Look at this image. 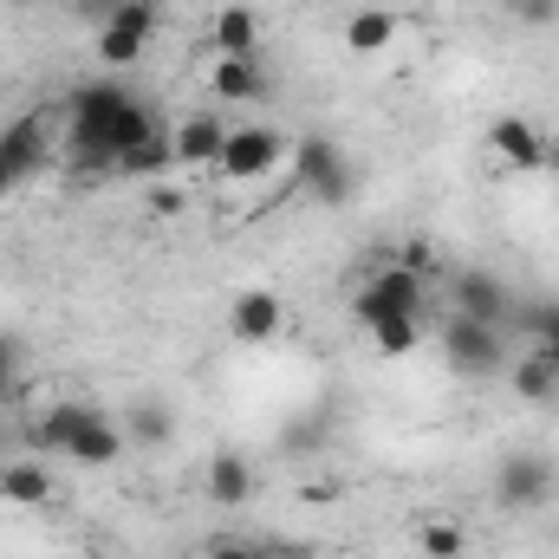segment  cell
Segmentation results:
<instances>
[{
    "label": "cell",
    "instance_id": "22",
    "mask_svg": "<svg viewBox=\"0 0 559 559\" xmlns=\"http://www.w3.org/2000/svg\"><path fill=\"white\" fill-rule=\"evenodd\" d=\"M163 169H176V150H169V131L118 156V176H163Z\"/></svg>",
    "mask_w": 559,
    "mask_h": 559
},
{
    "label": "cell",
    "instance_id": "20",
    "mask_svg": "<svg viewBox=\"0 0 559 559\" xmlns=\"http://www.w3.org/2000/svg\"><path fill=\"white\" fill-rule=\"evenodd\" d=\"M397 39V13L391 7H358L352 20H345V46L352 52H384Z\"/></svg>",
    "mask_w": 559,
    "mask_h": 559
},
{
    "label": "cell",
    "instance_id": "33",
    "mask_svg": "<svg viewBox=\"0 0 559 559\" xmlns=\"http://www.w3.org/2000/svg\"><path fill=\"white\" fill-rule=\"evenodd\" d=\"M111 7H124V0H92V13H98V20H105V13H111Z\"/></svg>",
    "mask_w": 559,
    "mask_h": 559
},
{
    "label": "cell",
    "instance_id": "10",
    "mask_svg": "<svg viewBox=\"0 0 559 559\" xmlns=\"http://www.w3.org/2000/svg\"><path fill=\"white\" fill-rule=\"evenodd\" d=\"M423 274L411 267H384V274L365 280V293H358V319H371V312H417L423 319Z\"/></svg>",
    "mask_w": 559,
    "mask_h": 559
},
{
    "label": "cell",
    "instance_id": "3",
    "mask_svg": "<svg viewBox=\"0 0 559 559\" xmlns=\"http://www.w3.org/2000/svg\"><path fill=\"white\" fill-rule=\"evenodd\" d=\"M554 495H559L554 455H540V449L501 455V468H495V508H508V514H540Z\"/></svg>",
    "mask_w": 559,
    "mask_h": 559
},
{
    "label": "cell",
    "instance_id": "28",
    "mask_svg": "<svg viewBox=\"0 0 559 559\" xmlns=\"http://www.w3.org/2000/svg\"><path fill=\"white\" fill-rule=\"evenodd\" d=\"M26 397V384H20V371H0V411H13Z\"/></svg>",
    "mask_w": 559,
    "mask_h": 559
},
{
    "label": "cell",
    "instance_id": "18",
    "mask_svg": "<svg viewBox=\"0 0 559 559\" xmlns=\"http://www.w3.org/2000/svg\"><path fill=\"white\" fill-rule=\"evenodd\" d=\"M365 332H371V345L384 352V358H411L423 338V319L417 312H371L365 319Z\"/></svg>",
    "mask_w": 559,
    "mask_h": 559
},
{
    "label": "cell",
    "instance_id": "27",
    "mask_svg": "<svg viewBox=\"0 0 559 559\" xmlns=\"http://www.w3.org/2000/svg\"><path fill=\"white\" fill-rule=\"evenodd\" d=\"M554 13H559V0H527V7H521L527 26H554Z\"/></svg>",
    "mask_w": 559,
    "mask_h": 559
},
{
    "label": "cell",
    "instance_id": "19",
    "mask_svg": "<svg viewBox=\"0 0 559 559\" xmlns=\"http://www.w3.org/2000/svg\"><path fill=\"white\" fill-rule=\"evenodd\" d=\"M508 384H514L521 404H547V397H559V365L547 352H527V358L508 371Z\"/></svg>",
    "mask_w": 559,
    "mask_h": 559
},
{
    "label": "cell",
    "instance_id": "15",
    "mask_svg": "<svg viewBox=\"0 0 559 559\" xmlns=\"http://www.w3.org/2000/svg\"><path fill=\"white\" fill-rule=\"evenodd\" d=\"M0 501H7V508H46V501H52V468L33 462V455H26V462H7V468H0Z\"/></svg>",
    "mask_w": 559,
    "mask_h": 559
},
{
    "label": "cell",
    "instance_id": "6",
    "mask_svg": "<svg viewBox=\"0 0 559 559\" xmlns=\"http://www.w3.org/2000/svg\"><path fill=\"white\" fill-rule=\"evenodd\" d=\"M293 182H299L312 202H345V195H352V163H345L338 143L306 138V143H293Z\"/></svg>",
    "mask_w": 559,
    "mask_h": 559
},
{
    "label": "cell",
    "instance_id": "16",
    "mask_svg": "<svg viewBox=\"0 0 559 559\" xmlns=\"http://www.w3.org/2000/svg\"><path fill=\"white\" fill-rule=\"evenodd\" d=\"M261 46V13L254 7H222L215 13V52L222 59H254Z\"/></svg>",
    "mask_w": 559,
    "mask_h": 559
},
{
    "label": "cell",
    "instance_id": "21",
    "mask_svg": "<svg viewBox=\"0 0 559 559\" xmlns=\"http://www.w3.org/2000/svg\"><path fill=\"white\" fill-rule=\"evenodd\" d=\"M143 46H150V39L124 33V26H98V66H105V72H131L143 59Z\"/></svg>",
    "mask_w": 559,
    "mask_h": 559
},
{
    "label": "cell",
    "instance_id": "26",
    "mask_svg": "<svg viewBox=\"0 0 559 559\" xmlns=\"http://www.w3.org/2000/svg\"><path fill=\"white\" fill-rule=\"evenodd\" d=\"M182 209H189V195H182L176 182H156V189H150V215H182Z\"/></svg>",
    "mask_w": 559,
    "mask_h": 559
},
{
    "label": "cell",
    "instance_id": "30",
    "mask_svg": "<svg viewBox=\"0 0 559 559\" xmlns=\"http://www.w3.org/2000/svg\"><path fill=\"white\" fill-rule=\"evenodd\" d=\"M0 371H20V345H13L7 332H0Z\"/></svg>",
    "mask_w": 559,
    "mask_h": 559
},
{
    "label": "cell",
    "instance_id": "12",
    "mask_svg": "<svg viewBox=\"0 0 559 559\" xmlns=\"http://www.w3.org/2000/svg\"><path fill=\"white\" fill-rule=\"evenodd\" d=\"M209 501H215V508L254 501V462H248L241 449H215V455H209Z\"/></svg>",
    "mask_w": 559,
    "mask_h": 559
},
{
    "label": "cell",
    "instance_id": "2",
    "mask_svg": "<svg viewBox=\"0 0 559 559\" xmlns=\"http://www.w3.org/2000/svg\"><path fill=\"white\" fill-rule=\"evenodd\" d=\"M124 105H131V85L124 79H92V85L72 92V105H66V131H72L66 163L72 169H85V176L111 169V131H118V111Z\"/></svg>",
    "mask_w": 559,
    "mask_h": 559
},
{
    "label": "cell",
    "instance_id": "29",
    "mask_svg": "<svg viewBox=\"0 0 559 559\" xmlns=\"http://www.w3.org/2000/svg\"><path fill=\"white\" fill-rule=\"evenodd\" d=\"M209 559H261V554H254V547H241V540H215Z\"/></svg>",
    "mask_w": 559,
    "mask_h": 559
},
{
    "label": "cell",
    "instance_id": "14",
    "mask_svg": "<svg viewBox=\"0 0 559 559\" xmlns=\"http://www.w3.org/2000/svg\"><path fill=\"white\" fill-rule=\"evenodd\" d=\"M209 85H215L222 105H261V98H267V72H261V59H215Z\"/></svg>",
    "mask_w": 559,
    "mask_h": 559
},
{
    "label": "cell",
    "instance_id": "36",
    "mask_svg": "<svg viewBox=\"0 0 559 559\" xmlns=\"http://www.w3.org/2000/svg\"><path fill=\"white\" fill-rule=\"evenodd\" d=\"M85 559H92V554H85Z\"/></svg>",
    "mask_w": 559,
    "mask_h": 559
},
{
    "label": "cell",
    "instance_id": "4",
    "mask_svg": "<svg viewBox=\"0 0 559 559\" xmlns=\"http://www.w3.org/2000/svg\"><path fill=\"white\" fill-rule=\"evenodd\" d=\"M286 156H293L286 131H274V124H241V131H228V143H222L215 176L222 182H261V176H274Z\"/></svg>",
    "mask_w": 559,
    "mask_h": 559
},
{
    "label": "cell",
    "instance_id": "5",
    "mask_svg": "<svg viewBox=\"0 0 559 559\" xmlns=\"http://www.w3.org/2000/svg\"><path fill=\"white\" fill-rule=\"evenodd\" d=\"M436 345H442V358H449L455 378H488V371H501V358H508L501 325H481V319H462V312L442 319Z\"/></svg>",
    "mask_w": 559,
    "mask_h": 559
},
{
    "label": "cell",
    "instance_id": "9",
    "mask_svg": "<svg viewBox=\"0 0 559 559\" xmlns=\"http://www.w3.org/2000/svg\"><path fill=\"white\" fill-rule=\"evenodd\" d=\"M280 325H286V306H280V293H267V286H248V293H235V306H228V338H235V345H267Z\"/></svg>",
    "mask_w": 559,
    "mask_h": 559
},
{
    "label": "cell",
    "instance_id": "32",
    "mask_svg": "<svg viewBox=\"0 0 559 559\" xmlns=\"http://www.w3.org/2000/svg\"><path fill=\"white\" fill-rule=\"evenodd\" d=\"M261 559H312L306 547H274V554H261Z\"/></svg>",
    "mask_w": 559,
    "mask_h": 559
},
{
    "label": "cell",
    "instance_id": "17",
    "mask_svg": "<svg viewBox=\"0 0 559 559\" xmlns=\"http://www.w3.org/2000/svg\"><path fill=\"white\" fill-rule=\"evenodd\" d=\"M169 436H176V411H169V404L138 397V404L124 411V442H131V449H163Z\"/></svg>",
    "mask_w": 559,
    "mask_h": 559
},
{
    "label": "cell",
    "instance_id": "1",
    "mask_svg": "<svg viewBox=\"0 0 559 559\" xmlns=\"http://www.w3.org/2000/svg\"><path fill=\"white\" fill-rule=\"evenodd\" d=\"M33 449H59V455H72L79 468H111V462H124V423L105 417V411H92V404H52L46 417H33Z\"/></svg>",
    "mask_w": 559,
    "mask_h": 559
},
{
    "label": "cell",
    "instance_id": "24",
    "mask_svg": "<svg viewBox=\"0 0 559 559\" xmlns=\"http://www.w3.org/2000/svg\"><path fill=\"white\" fill-rule=\"evenodd\" d=\"M462 547H468V534H462L455 521H429V527H423V554L429 559H455Z\"/></svg>",
    "mask_w": 559,
    "mask_h": 559
},
{
    "label": "cell",
    "instance_id": "31",
    "mask_svg": "<svg viewBox=\"0 0 559 559\" xmlns=\"http://www.w3.org/2000/svg\"><path fill=\"white\" fill-rule=\"evenodd\" d=\"M547 176L559 182V138H547Z\"/></svg>",
    "mask_w": 559,
    "mask_h": 559
},
{
    "label": "cell",
    "instance_id": "25",
    "mask_svg": "<svg viewBox=\"0 0 559 559\" xmlns=\"http://www.w3.org/2000/svg\"><path fill=\"white\" fill-rule=\"evenodd\" d=\"M534 352H547L559 365V306H540L534 312Z\"/></svg>",
    "mask_w": 559,
    "mask_h": 559
},
{
    "label": "cell",
    "instance_id": "11",
    "mask_svg": "<svg viewBox=\"0 0 559 559\" xmlns=\"http://www.w3.org/2000/svg\"><path fill=\"white\" fill-rule=\"evenodd\" d=\"M0 163L13 169V182H26V176L46 169V118H39V111H33V118H13V124L0 131Z\"/></svg>",
    "mask_w": 559,
    "mask_h": 559
},
{
    "label": "cell",
    "instance_id": "35",
    "mask_svg": "<svg viewBox=\"0 0 559 559\" xmlns=\"http://www.w3.org/2000/svg\"><path fill=\"white\" fill-rule=\"evenodd\" d=\"M495 7H508V13H521V7H527V0H495Z\"/></svg>",
    "mask_w": 559,
    "mask_h": 559
},
{
    "label": "cell",
    "instance_id": "8",
    "mask_svg": "<svg viewBox=\"0 0 559 559\" xmlns=\"http://www.w3.org/2000/svg\"><path fill=\"white\" fill-rule=\"evenodd\" d=\"M228 118L222 111H189L176 131H169V150H176V169H215L222 143H228Z\"/></svg>",
    "mask_w": 559,
    "mask_h": 559
},
{
    "label": "cell",
    "instance_id": "7",
    "mask_svg": "<svg viewBox=\"0 0 559 559\" xmlns=\"http://www.w3.org/2000/svg\"><path fill=\"white\" fill-rule=\"evenodd\" d=\"M488 150H495V163H501L508 176L547 169V131L527 124V118H495V124H488Z\"/></svg>",
    "mask_w": 559,
    "mask_h": 559
},
{
    "label": "cell",
    "instance_id": "23",
    "mask_svg": "<svg viewBox=\"0 0 559 559\" xmlns=\"http://www.w3.org/2000/svg\"><path fill=\"white\" fill-rule=\"evenodd\" d=\"M98 26H124V33H138V39H150L156 26H163V0H124V7H111Z\"/></svg>",
    "mask_w": 559,
    "mask_h": 559
},
{
    "label": "cell",
    "instance_id": "13",
    "mask_svg": "<svg viewBox=\"0 0 559 559\" xmlns=\"http://www.w3.org/2000/svg\"><path fill=\"white\" fill-rule=\"evenodd\" d=\"M455 312L462 319H481V325H508V286L495 274H462L455 280Z\"/></svg>",
    "mask_w": 559,
    "mask_h": 559
},
{
    "label": "cell",
    "instance_id": "34",
    "mask_svg": "<svg viewBox=\"0 0 559 559\" xmlns=\"http://www.w3.org/2000/svg\"><path fill=\"white\" fill-rule=\"evenodd\" d=\"M7 189H13V169H7V163H0V195H7Z\"/></svg>",
    "mask_w": 559,
    "mask_h": 559
}]
</instances>
